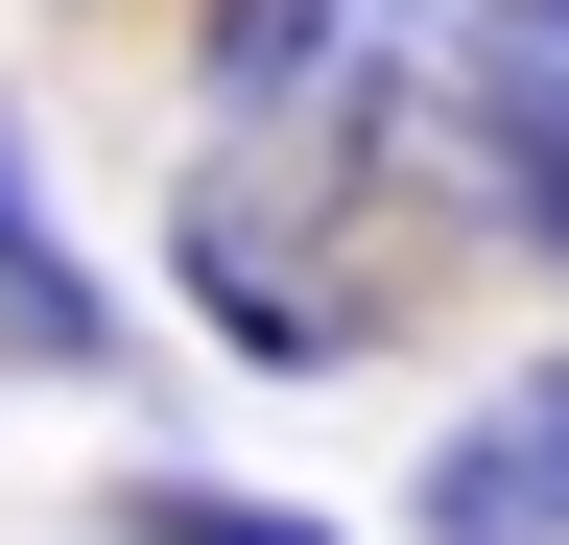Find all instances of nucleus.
Wrapping results in <instances>:
<instances>
[{
    "mask_svg": "<svg viewBox=\"0 0 569 545\" xmlns=\"http://www.w3.org/2000/svg\"><path fill=\"white\" fill-rule=\"evenodd\" d=\"M332 143H261V166H190V214H167V261H190V309H213V356H284V380H332L356 332H380V285L332 261V190H309Z\"/></svg>",
    "mask_w": 569,
    "mask_h": 545,
    "instance_id": "1",
    "label": "nucleus"
},
{
    "mask_svg": "<svg viewBox=\"0 0 569 545\" xmlns=\"http://www.w3.org/2000/svg\"><path fill=\"white\" fill-rule=\"evenodd\" d=\"M475 48H498V0H213V95H238L261 143H380Z\"/></svg>",
    "mask_w": 569,
    "mask_h": 545,
    "instance_id": "2",
    "label": "nucleus"
},
{
    "mask_svg": "<svg viewBox=\"0 0 569 545\" xmlns=\"http://www.w3.org/2000/svg\"><path fill=\"white\" fill-rule=\"evenodd\" d=\"M403 522L427 545H569V356H522L498 403H451L427 474H403Z\"/></svg>",
    "mask_w": 569,
    "mask_h": 545,
    "instance_id": "3",
    "label": "nucleus"
},
{
    "mask_svg": "<svg viewBox=\"0 0 569 545\" xmlns=\"http://www.w3.org/2000/svg\"><path fill=\"white\" fill-rule=\"evenodd\" d=\"M0 356H24V380H96V356H119V309H96V261L48 238L24 143H0Z\"/></svg>",
    "mask_w": 569,
    "mask_h": 545,
    "instance_id": "4",
    "label": "nucleus"
},
{
    "mask_svg": "<svg viewBox=\"0 0 569 545\" xmlns=\"http://www.w3.org/2000/svg\"><path fill=\"white\" fill-rule=\"evenodd\" d=\"M119 545H332L309 498H213V474H119Z\"/></svg>",
    "mask_w": 569,
    "mask_h": 545,
    "instance_id": "5",
    "label": "nucleus"
}]
</instances>
